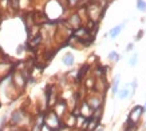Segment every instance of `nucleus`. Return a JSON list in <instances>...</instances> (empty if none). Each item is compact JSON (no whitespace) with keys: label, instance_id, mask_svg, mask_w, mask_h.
Listing matches in <instances>:
<instances>
[{"label":"nucleus","instance_id":"f257e3e1","mask_svg":"<svg viewBox=\"0 0 146 131\" xmlns=\"http://www.w3.org/2000/svg\"><path fill=\"white\" fill-rule=\"evenodd\" d=\"M46 122V127H48L50 130H58L59 126H60V122H59V118L55 112H50L44 119Z\"/></svg>","mask_w":146,"mask_h":131},{"label":"nucleus","instance_id":"f03ea898","mask_svg":"<svg viewBox=\"0 0 146 131\" xmlns=\"http://www.w3.org/2000/svg\"><path fill=\"white\" fill-rule=\"evenodd\" d=\"M143 110H145V109H143V107H141V106L134 107V110L131 111V116H130V119H131V124H134V123L139 119V116H141L142 112H143Z\"/></svg>","mask_w":146,"mask_h":131},{"label":"nucleus","instance_id":"7ed1b4c3","mask_svg":"<svg viewBox=\"0 0 146 131\" xmlns=\"http://www.w3.org/2000/svg\"><path fill=\"white\" fill-rule=\"evenodd\" d=\"M22 120H23V114L20 112V111L12 112V115H11V123H12V124H20Z\"/></svg>","mask_w":146,"mask_h":131},{"label":"nucleus","instance_id":"20e7f679","mask_svg":"<svg viewBox=\"0 0 146 131\" xmlns=\"http://www.w3.org/2000/svg\"><path fill=\"white\" fill-rule=\"evenodd\" d=\"M80 114H82L83 116H86V118L93 116V109H91L87 103H83V105H82V109H80Z\"/></svg>","mask_w":146,"mask_h":131},{"label":"nucleus","instance_id":"39448f33","mask_svg":"<svg viewBox=\"0 0 146 131\" xmlns=\"http://www.w3.org/2000/svg\"><path fill=\"white\" fill-rule=\"evenodd\" d=\"M123 27H125V23H122V24H119V26H117L114 28V30H111L110 31V38L111 39H114V38H117V35L119 34L121 31L123 30Z\"/></svg>","mask_w":146,"mask_h":131},{"label":"nucleus","instance_id":"423d86ee","mask_svg":"<svg viewBox=\"0 0 146 131\" xmlns=\"http://www.w3.org/2000/svg\"><path fill=\"white\" fill-rule=\"evenodd\" d=\"M63 63H64L67 67H71V66L74 64V56H72V54H66V55L63 56Z\"/></svg>","mask_w":146,"mask_h":131},{"label":"nucleus","instance_id":"0eeeda50","mask_svg":"<svg viewBox=\"0 0 146 131\" xmlns=\"http://www.w3.org/2000/svg\"><path fill=\"white\" fill-rule=\"evenodd\" d=\"M137 8L139 9V11H143V12H145L146 11V3L143 1V0H137Z\"/></svg>","mask_w":146,"mask_h":131},{"label":"nucleus","instance_id":"6e6552de","mask_svg":"<svg viewBox=\"0 0 146 131\" xmlns=\"http://www.w3.org/2000/svg\"><path fill=\"white\" fill-rule=\"evenodd\" d=\"M87 68H89V67H87V66H83V67H82V68H80L79 74H78V76H76V80H78V82H79L80 79H82V76H83V75L86 74V71H87Z\"/></svg>","mask_w":146,"mask_h":131},{"label":"nucleus","instance_id":"1a4fd4ad","mask_svg":"<svg viewBox=\"0 0 146 131\" xmlns=\"http://www.w3.org/2000/svg\"><path fill=\"white\" fill-rule=\"evenodd\" d=\"M64 107H66V105H64V103H58V105H56V112H58V115H62L63 111H64Z\"/></svg>","mask_w":146,"mask_h":131},{"label":"nucleus","instance_id":"9d476101","mask_svg":"<svg viewBox=\"0 0 146 131\" xmlns=\"http://www.w3.org/2000/svg\"><path fill=\"white\" fill-rule=\"evenodd\" d=\"M23 79H24V76H20L19 74L15 75V82H16L19 86H23V84H24V80H23Z\"/></svg>","mask_w":146,"mask_h":131},{"label":"nucleus","instance_id":"9b49d317","mask_svg":"<svg viewBox=\"0 0 146 131\" xmlns=\"http://www.w3.org/2000/svg\"><path fill=\"white\" fill-rule=\"evenodd\" d=\"M70 22L74 24V27H78V24H79V18H78V15H72V18L70 19Z\"/></svg>","mask_w":146,"mask_h":131},{"label":"nucleus","instance_id":"f8f14e48","mask_svg":"<svg viewBox=\"0 0 146 131\" xmlns=\"http://www.w3.org/2000/svg\"><path fill=\"white\" fill-rule=\"evenodd\" d=\"M87 105H89L90 107H93V109H97V107H99V101H98V99H91V102L87 103Z\"/></svg>","mask_w":146,"mask_h":131},{"label":"nucleus","instance_id":"ddd939ff","mask_svg":"<svg viewBox=\"0 0 146 131\" xmlns=\"http://www.w3.org/2000/svg\"><path fill=\"white\" fill-rule=\"evenodd\" d=\"M127 95H129V90H127V88H125V90H122V91L119 92V98H121V99L127 98Z\"/></svg>","mask_w":146,"mask_h":131},{"label":"nucleus","instance_id":"4468645a","mask_svg":"<svg viewBox=\"0 0 146 131\" xmlns=\"http://www.w3.org/2000/svg\"><path fill=\"white\" fill-rule=\"evenodd\" d=\"M118 83H119V79L115 78L114 84H113V92H114V94H117V91H118Z\"/></svg>","mask_w":146,"mask_h":131},{"label":"nucleus","instance_id":"2eb2a0df","mask_svg":"<svg viewBox=\"0 0 146 131\" xmlns=\"http://www.w3.org/2000/svg\"><path fill=\"white\" fill-rule=\"evenodd\" d=\"M118 58H119L118 56V54L114 52V51L109 54V59H111V60H118Z\"/></svg>","mask_w":146,"mask_h":131},{"label":"nucleus","instance_id":"dca6fc26","mask_svg":"<svg viewBox=\"0 0 146 131\" xmlns=\"http://www.w3.org/2000/svg\"><path fill=\"white\" fill-rule=\"evenodd\" d=\"M129 63H130V66H135V64H137V55H133V58L130 59V62H129Z\"/></svg>","mask_w":146,"mask_h":131},{"label":"nucleus","instance_id":"f3484780","mask_svg":"<svg viewBox=\"0 0 146 131\" xmlns=\"http://www.w3.org/2000/svg\"><path fill=\"white\" fill-rule=\"evenodd\" d=\"M131 50H133V44H129L127 48H126V51H131Z\"/></svg>","mask_w":146,"mask_h":131},{"label":"nucleus","instance_id":"a211bd4d","mask_svg":"<svg viewBox=\"0 0 146 131\" xmlns=\"http://www.w3.org/2000/svg\"><path fill=\"white\" fill-rule=\"evenodd\" d=\"M75 1H76V0H70V3H71V4H74Z\"/></svg>","mask_w":146,"mask_h":131},{"label":"nucleus","instance_id":"6ab92c4d","mask_svg":"<svg viewBox=\"0 0 146 131\" xmlns=\"http://www.w3.org/2000/svg\"><path fill=\"white\" fill-rule=\"evenodd\" d=\"M98 131H102V130H98Z\"/></svg>","mask_w":146,"mask_h":131},{"label":"nucleus","instance_id":"aec40b11","mask_svg":"<svg viewBox=\"0 0 146 131\" xmlns=\"http://www.w3.org/2000/svg\"><path fill=\"white\" fill-rule=\"evenodd\" d=\"M145 110H146V109H145Z\"/></svg>","mask_w":146,"mask_h":131}]
</instances>
